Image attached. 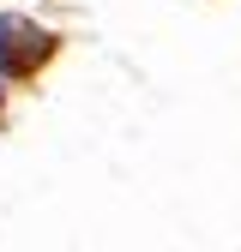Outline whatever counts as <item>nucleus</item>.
Masks as SVG:
<instances>
[{"instance_id": "obj_1", "label": "nucleus", "mask_w": 241, "mask_h": 252, "mask_svg": "<svg viewBox=\"0 0 241 252\" xmlns=\"http://www.w3.org/2000/svg\"><path fill=\"white\" fill-rule=\"evenodd\" d=\"M48 54H54V36H48V30H37L30 18H0V72H6V78L42 72Z\"/></svg>"}]
</instances>
